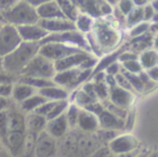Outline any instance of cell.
<instances>
[{
    "mask_svg": "<svg viewBox=\"0 0 158 157\" xmlns=\"http://www.w3.org/2000/svg\"><path fill=\"white\" fill-rule=\"evenodd\" d=\"M123 75L127 77L128 81L131 85L132 89H133L134 93H143L144 92V88H143V83L141 81L140 74H130V73H126L123 70H121Z\"/></svg>",
    "mask_w": 158,
    "mask_h": 157,
    "instance_id": "d6a6232c",
    "label": "cell"
},
{
    "mask_svg": "<svg viewBox=\"0 0 158 157\" xmlns=\"http://www.w3.org/2000/svg\"><path fill=\"white\" fill-rule=\"evenodd\" d=\"M68 104H69V102H68L67 100L55 102L52 107V109H51V112L49 113L48 117H47V120L53 119V118H56V117H59V116L63 115V114L65 113L66 108H67Z\"/></svg>",
    "mask_w": 158,
    "mask_h": 157,
    "instance_id": "e575fe53",
    "label": "cell"
},
{
    "mask_svg": "<svg viewBox=\"0 0 158 157\" xmlns=\"http://www.w3.org/2000/svg\"><path fill=\"white\" fill-rule=\"evenodd\" d=\"M107 148L114 156L138 150L140 148V142L138 138L132 133L120 132L107 144Z\"/></svg>",
    "mask_w": 158,
    "mask_h": 157,
    "instance_id": "ba28073f",
    "label": "cell"
},
{
    "mask_svg": "<svg viewBox=\"0 0 158 157\" xmlns=\"http://www.w3.org/2000/svg\"><path fill=\"white\" fill-rule=\"evenodd\" d=\"M141 22H143V8L134 7L125 18V25L127 28H131Z\"/></svg>",
    "mask_w": 158,
    "mask_h": 157,
    "instance_id": "1f68e13d",
    "label": "cell"
},
{
    "mask_svg": "<svg viewBox=\"0 0 158 157\" xmlns=\"http://www.w3.org/2000/svg\"><path fill=\"white\" fill-rule=\"evenodd\" d=\"M140 152H141V148H138V150L132 151V152H129V153H123V154L114 155L113 157H135Z\"/></svg>",
    "mask_w": 158,
    "mask_h": 157,
    "instance_id": "f907efd6",
    "label": "cell"
},
{
    "mask_svg": "<svg viewBox=\"0 0 158 157\" xmlns=\"http://www.w3.org/2000/svg\"><path fill=\"white\" fill-rule=\"evenodd\" d=\"M24 1H26L28 5H31V7H34L36 9L37 7H39V6L48 2V1H51V0H24Z\"/></svg>",
    "mask_w": 158,
    "mask_h": 157,
    "instance_id": "681fc988",
    "label": "cell"
},
{
    "mask_svg": "<svg viewBox=\"0 0 158 157\" xmlns=\"http://www.w3.org/2000/svg\"><path fill=\"white\" fill-rule=\"evenodd\" d=\"M139 63L141 64L143 70H147L157 66L158 64V53L157 50L154 48H149L139 53L138 57Z\"/></svg>",
    "mask_w": 158,
    "mask_h": 157,
    "instance_id": "7402d4cb",
    "label": "cell"
},
{
    "mask_svg": "<svg viewBox=\"0 0 158 157\" xmlns=\"http://www.w3.org/2000/svg\"><path fill=\"white\" fill-rule=\"evenodd\" d=\"M104 105H103V102H101V101L97 100V101H93L91 104H89L87 107H85V109H87L88 112H90V113L94 114L95 116H99L100 114L102 113V112L104 111Z\"/></svg>",
    "mask_w": 158,
    "mask_h": 157,
    "instance_id": "b9f144b4",
    "label": "cell"
},
{
    "mask_svg": "<svg viewBox=\"0 0 158 157\" xmlns=\"http://www.w3.org/2000/svg\"><path fill=\"white\" fill-rule=\"evenodd\" d=\"M79 112H80V107H78L76 104L74 103H69L65 111V118L67 120V124L69 126V129L74 130L76 129V125H77V120H78V116H79Z\"/></svg>",
    "mask_w": 158,
    "mask_h": 157,
    "instance_id": "4dcf8cb0",
    "label": "cell"
},
{
    "mask_svg": "<svg viewBox=\"0 0 158 157\" xmlns=\"http://www.w3.org/2000/svg\"><path fill=\"white\" fill-rule=\"evenodd\" d=\"M104 1H105V2H107L108 5H110L112 7H115L118 0H104Z\"/></svg>",
    "mask_w": 158,
    "mask_h": 157,
    "instance_id": "db71d44e",
    "label": "cell"
},
{
    "mask_svg": "<svg viewBox=\"0 0 158 157\" xmlns=\"http://www.w3.org/2000/svg\"><path fill=\"white\" fill-rule=\"evenodd\" d=\"M46 99L42 95H40L39 93H35L31 96H29L28 99H26L25 101H23L22 103H20L19 105V109L21 112H23L24 114H29L34 113L42 103L46 102Z\"/></svg>",
    "mask_w": 158,
    "mask_h": 157,
    "instance_id": "cb8c5ba5",
    "label": "cell"
},
{
    "mask_svg": "<svg viewBox=\"0 0 158 157\" xmlns=\"http://www.w3.org/2000/svg\"><path fill=\"white\" fill-rule=\"evenodd\" d=\"M36 12L39 20H53V19H65L61 12L59 5L55 0H51L36 8Z\"/></svg>",
    "mask_w": 158,
    "mask_h": 157,
    "instance_id": "e0dca14e",
    "label": "cell"
},
{
    "mask_svg": "<svg viewBox=\"0 0 158 157\" xmlns=\"http://www.w3.org/2000/svg\"><path fill=\"white\" fill-rule=\"evenodd\" d=\"M48 42H59V44L68 45V46H73L81 49V50L86 51V52L92 53L88 41H87L86 36L77 31H69L57 34H48V36L39 45L48 44Z\"/></svg>",
    "mask_w": 158,
    "mask_h": 157,
    "instance_id": "8992f818",
    "label": "cell"
},
{
    "mask_svg": "<svg viewBox=\"0 0 158 157\" xmlns=\"http://www.w3.org/2000/svg\"><path fill=\"white\" fill-rule=\"evenodd\" d=\"M0 22L5 23V21H3V18H2V14H1V13H0Z\"/></svg>",
    "mask_w": 158,
    "mask_h": 157,
    "instance_id": "9f6ffc18",
    "label": "cell"
},
{
    "mask_svg": "<svg viewBox=\"0 0 158 157\" xmlns=\"http://www.w3.org/2000/svg\"><path fill=\"white\" fill-rule=\"evenodd\" d=\"M149 26H151V23L144 22V21L134 25L133 27L129 28V37L131 39H133V38L140 37V36L144 35V34H146L149 31Z\"/></svg>",
    "mask_w": 158,
    "mask_h": 157,
    "instance_id": "d590c367",
    "label": "cell"
},
{
    "mask_svg": "<svg viewBox=\"0 0 158 157\" xmlns=\"http://www.w3.org/2000/svg\"><path fill=\"white\" fill-rule=\"evenodd\" d=\"M0 70H2V67H1V59H0Z\"/></svg>",
    "mask_w": 158,
    "mask_h": 157,
    "instance_id": "680465c9",
    "label": "cell"
},
{
    "mask_svg": "<svg viewBox=\"0 0 158 157\" xmlns=\"http://www.w3.org/2000/svg\"><path fill=\"white\" fill-rule=\"evenodd\" d=\"M22 42L15 26L5 24L0 28V59L5 57L18 48Z\"/></svg>",
    "mask_w": 158,
    "mask_h": 157,
    "instance_id": "52a82bcc",
    "label": "cell"
},
{
    "mask_svg": "<svg viewBox=\"0 0 158 157\" xmlns=\"http://www.w3.org/2000/svg\"><path fill=\"white\" fill-rule=\"evenodd\" d=\"M134 99H135V94L125 89H121L118 86L110 88L107 100L117 106L123 107L125 109H130L134 103Z\"/></svg>",
    "mask_w": 158,
    "mask_h": 157,
    "instance_id": "4fadbf2b",
    "label": "cell"
},
{
    "mask_svg": "<svg viewBox=\"0 0 158 157\" xmlns=\"http://www.w3.org/2000/svg\"><path fill=\"white\" fill-rule=\"evenodd\" d=\"M145 73H146V75L148 76V78L151 79V80H153L154 83H157L158 81V67L157 66H155V67L153 68H149V70H144Z\"/></svg>",
    "mask_w": 158,
    "mask_h": 157,
    "instance_id": "7dc6e473",
    "label": "cell"
},
{
    "mask_svg": "<svg viewBox=\"0 0 158 157\" xmlns=\"http://www.w3.org/2000/svg\"><path fill=\"white\" fill-rule=\"evenodd\" d=\"M37 135L34 133L27 132L25 135L23 147L21 151L20 157H35V141Z\"/></svg>",
    "mask_w": 158,
    "mask_h": 157,
    "instance_id": "83f0119b",
    "label": "cell"
},
{
    "mask_svg": "<svg viewBox=\"0 0 158 157\" xmlns=\"http://www.w3.org/2000/svg\"><path fill=\"white\" fill-rule=\"evenodd\" d=\"M99 128L100 126H99V120H98V116H95L94 114L88 112L87 109L80 108L78 120H77V125H76V130L80 131L82 133L93 134Z\"/></svg>",
    "mask_w": 158,
    "mask_h": 157,
    "instance_id": "5bb4252c",
    "label": "cell"
},
{
    "mask_svg": "<svg viewBox=\"0 0 158 157\" xmlns=\"http://www.w3.org/2000/svg\"><path fill=\"white\" fill-rule=\"evenodd\" d=\"M110 157H113V155H110Z\"/></svg>",
    "mask_w": 158,
    "mask_h": 157,
    "instance_id": "94428289",
    "label": "cell"
},
{
    "mask_svg": "<svg viewBox=\"0 0 158 157\" xmlns=\"http://www.w3.org/2000/svg\"><path fill=\"white\" fill-rule=\"evenodd\" d=\"M115 83H116V86H118L121 89H125V90H127V91H130V92H132V93H134L133 89H132L130 83L128 81L127 77H126L123 73H119V74H117L116 76H115Z\"/></svg>",
    "mask_w": 158,
    "mask_h": 157,
    "instance_id": "60d3db41",
    "label": "cell"
},
{
    "mask_svg": "<svg viewBox=\"0 0 158 157\" xmlns=\"http://www.w3.org/2000/svg\"><path fill=\"white\" fill-rule=\"evenodd\" d=\"M5 24V23H2V22H0V28H1V26H2V25Z\"/></svg>",
    "mask_w": 158,
    "mask_h": 157,
    "instance_id": "6f0895ef",
    "label": "cell"
},
{
    "mask_svg": "<svg viewBox=\"0 0 158 157\" xmlns=\"http://www.w3.org/2000/svg\"><path fill=\"white\" fill-rule=\"evenodd\" d=\"M55 73H56V70L54 67V62L38 53L31 60V62L23 70L20 76L35 77V78L51 79L52 80Z\"/></svg>",
    "mask_w": 158,
    "mask_h": 157,
    "instance_id": "5b68a950",
    "label": "cell"
},
{
    "mask_svg": "<svg viewBox=\"0 0 158 157\" xmlns=\"http://www.w3.org/2000/svg\"><path fill=\"white\" fill-rule=\"evenodd\" d=\"M9 155H10L9 153H5V152L1 153V152H0V157H10Z\"/></svg>",
    "mask_w": 158,
    "mask_h": 157,
    "instance_id": "11a10c76",
    "label": "cell"
},
{
    "mask_svg": "<svg viewBox=\"0 0 158 157\" xmlns=\"http://www.w3.org/2000/svg\"><path fill=\"white\" fill-rule=\"evenodd\" d=\"M38 24L48 34H57L64 32L76 31L73 22L66 19H53V20H39Z\"/></svg>",
    "mask_w": 158,
    "mask_h": 157,
    "instance_id": "2e32d148",
    "label": "cell"
},
{
    "mask_svg": "<svg viewBox=\"0 0 158 157\" xmlns=\"http://www.w3.org/2000/svg\"><path fill=\"white\" fill-rule=\"evenodd\" d=\"M40 45L31 42H21V45L15 48L11 53L1 59V67L7 74L18 79L31 60L38 54Z\"/></svg>",
    "mask_w": 158,
    "mask_h": 157,
    "instance_id": "7a4b0ae2",
    "label": "cell"
},
{
    "mask_svg": "<svg viewBox=\"0 0 158 157\" xmlns=\"http://www.w3.org/2000/svg\"><path fill=\"white\" fill-rule=\"evenodd\" d=\"M25 124H26L27 132L34 133L37 135L40 132L44 131L47 119L36 113H29L25 114Z\"/></svg>",
    "mask_w": 158,
    "mask_h": 157,
    "instance_id": "44dd1931",
    "label": "cell"
},
{
    "mask_svg": "<svg viewBox=\"0 0 158 157\" xmlns=\"http://www.w3.org/2000/svg\"><path fill=\"white\" fill-rule=\"evenodd\" d=\"M103 105L106 111H108L110 114L115 115L116 117L120 118V119H125L126 116H127L128 111H129V109H125V108H123V107H119V106H117V105L113 104V103H110L108 100L103 101Z\"/></svg>",
    "mask_w": 158,
    "mask_h": 157,
    "instance_id": "8d00e7d4",
    "label": "cell"
},
{
    "mask_svg": "<svg viewBox=\"0 0 158 157\" xmlns=\"http://www.w3.org/2000/svg\"><path fill=\"white\" fill-rule=\"evenodd\" d=\"M55 1H56L57 5H59L64 18H65L66 20L74 23L77 15L79 14V10L77 9V7L74 5V2H73L72 0H55Z\"/></svg>",
    "mask_w": 158,
    "mask_h": 157,
    "instance_id": "484cf974",
    "label": "cell"
},
{
    "mask_svg": "<svg viewBox=\"0 0 158 157\" xmlns=\"http://www.w3.org/2000/svg\"><path fill=\"white\" fill-rule=\"evenodd\" d=\"M57 141L46 131L37 134L35 141V157H57Z\"/></svg>",
    "mask_w": 158,
    "mask_h": 157,
    "instance_id": "30bf717a",
    "label": "cell"
},
{
    "mask_svg": "<svg viewBox=\"0 0 158 157\" xmlns=\"http://www.w3.org/2000/svg\"><path fill=\"white\" fill-rule=\"evenodd\" d=\"M132 3H133L134 7H139V8H143L145 5L148 3L147 0H131Z\"/></svg>",
    "mask_w": 158,
    "mask_h": 157,
    "instance_id": "816d5d0a",
    "label": "cell"
},
{
    "mask_svg": "<svg viewBox=\"0 0 158 157\" xmlns=\"http://www.w3.org/2000/svg\"><path fill=\"white\" fill-rule=\"evenodd\" d=\"M19 0H0V13L3 14L9 11Z\"/></svg>",
    "mask_w": 158,
    "mask_h": 157,
    "instance_id": "ee69618b",
    "label": "cell"
},
{
    "mask_svg": "<svg viewBox=\"0 0 158 157\" xmlns=\"http://www.w3.org/2000/svg\"><path fill=\"white\" fill-rule=\"evenodd\" d=\"M123 49H125L123 47H121V48H119V49H116V50L113 51V52H110L108 54L104 55L101 60H98L97 65H95L94 68L92 70V75L97 74V73H100V72H104V70H105L108 65H110V64L114 63V62L118 61L119 54L123 52ZM92 75H91V76H92Z\"/></svg>",
    "mask_w": 158,
    "mask_h": 157,
    "instance_id": "d4e9b609",
    "label": "cell"
},
{
    "mask_svg": "<svg viewBox=\"0 0 158 157\" xmlns=\"http://www.w3.org/2000/svg\"><path fill=\"white\" fill-rule=\"evenodd\" d=\"M18 33L23 42H31V44H40L48 36V33L40 26L38 23L29 25L18 26Z\"/></svg>",
    "mask_w": 158,
    "mask_h": 157,
    "instance_id": "7c38bea8",
    "label": "cell"
},
{
    "mask_svg": "<svg viewBox=\"0 0 158 157\" xmlns=\"http://www.w3.org/2000/svg\"><path fill=\"white\" fill-rule=\"evenodd\" d=\"M2 18L5 23L15 27L36 24L39 21L36 9L24 0H19L9 11L2 14Z\"/></svg>",
    "mask_w": 158,
    "mask_h": 157,
    "instance_id": "3957f363",
    "label": "cell"
},
{
    "mask_svg": "<svg viewBox=\"0 0 158 157\" xmlns=\"http://www.w3.org/2000/svg\"><path fill=\"white\" fill-rule=\"evenodd\" d=\"M93 101H97V100H93L91 96H89L86 92L82 91L81 88L79 87L74 91V95H73L72 102L70 103H74L78 107H80V108H85L89 104H91Z\"/></svg>",
    "mask_w": 158,
    "mask_h": 157,
    "instance_id": "f1b7e54d",
    "label": "cell"
},
{
    "mask_svg": "<svg viewBox=\"0 0 158 157\" xmlns=\"http://www.w3.org/2000/svg\"><path fill=\"white\" fill-rule=\"evenodd\" d=\"M110 152L107 148V146L101 145L90 157H110Z\"/></svg>",
    "mask_w": 158,
    "mask_h": 157,
    "instance_id": "bcb514c9",
    "label": "cell"
},
{
    "mask_svg": "<svg viewBox=\"0 0 158 157\" xmlns=\"http://www.w3.org/2000/svg\"><path fill=\"white\" fill-rule=\"evenodd\" d=\"M13 83H0V96L10 98Z\"/></svg>",
    "mask_w": 158,
    "mask_h": 157,
    "instance_id": "f6af8a7d",
    "label": "cell"
},
{
    "mask_svg": "<svg viewBox=\"0 0 158 157\" xmlns=\"http://www.w3.org/2000/svg\"><path fill=\"white\" fill-rule=\"evenodd\" d=\"M40 95H42L47 101H66L69 100V91L64 89L63 87H60L57 85H52L46 87L44 89H40L38 91Z\"/></svg>",
    "mask_w": 158,
    "mask_h": 157,
    "instance_id": "d6986e66",
    "label": "cell"
},
{
    "mask_svg": "<svg viewBox=\"0 0 158 157\" xmlns=\"http://www.w3.org/2000/svg\"><path fill=\"white\" fill-rule=\"evenodd\" d=\"M101 144L94 134L82 133L77 130V157H90Z\"/></svg>",
    "mask_w": 158,
    "mask_h": 157,
    "instance_id": "8fae6325",
    "label": "cell"
},
{
    "mask_svg": "<svg viewBox=\"0 0 158 157\" xmlns=\"http://www.w3.org/2000/svg\"><path fill=\"white\" fill-rule=\"evenodd\" d=\"M121 65V70L126 73H130V74H140L143 72L142 66L139 63L138 60H132V61L123 62L120 63Z\"/></svg>",
    "mask_w": 158,
    "mask_h": 157,
    "instance_id": "74e56055",
    "label": "cell"
},
{
    "mask_svg": "<svg viewBox=\"0 0 158 157\" xmlns=\"http://www.w3.org/2000/svg\"><path fill=\"white\" fill-rule=\"evenodd\" d=\"M92 70H81V68H72V70L56 72L53 77L55 85L63 87L66 90H74L79 88L86 81L90 80Z\"/></svg>",
    "mask_w": 158,
    "mask_h": 157,
    "instance_id": "277c9868",
    "label": "cell"
},
{
    "mask_svg": "<svg viewBox=\"0 0 158 157\" xmlns=\"http://www.w3.org/2000/svg\"><path fill=\"white\" fill-rule=\"evenodd\" d=\"M98 120H99L100 128L102 129H110V130H116L120 132L123 131V119L116 117L105 108L98 116Z\"/></svg>",
    "mask_w": 158,
    "mask_h": 157,
    "instance_id": "ac0fdd59",
    "label": "cell"
},
{
    "mask_svg": "<svg viewBox=\"0 0 158 157\" xmlns=\"http://www.w3.org/2000/svg\"><path fill=\"white\" fill-rule=\"evenodd\" d=\"M11 99L10 98H3L0 96V112L7 111L11 107Z\"/></svg>",
    "mask_w": 158,
    "mask_h": 157,
    "instance_id": "c3c4849f",
    "label": "cell"
},
{
    "mask_svg": "<svg viewBox=\"0 0 158 157\" xmlns=\"http://www.w3.org/2000/svg\"><path fill=\"white\" fill-rule=\"evenodd\" d=\"M8 135V109L0 112V142L5 143Z\"/></svg>",
    "mask_w": 158,
    "mask_h": 157,
    "instance_id": "f35d334b",
    "label": "cell"
},
{
    "mask_svg": "<svg viewBox=\"0 0 158 157\" xmlns=\"http://www.w3.org/2000/svg\"><path fill=\"white\" fill-rule=\"evenodd\" d=\"M90 38L87 37V41L92 52L93 46H97L98 50L102 52H113L116 50L117 45L120 41V34L115 26L108 21L102 20L101 18L95 19L92 31L89 33Z\"/></svg>",
    "mask_w": 158,
    "mask_h": 157,
    "instance_id": "6da1fadb",
    "label": "cell"
},
{
    "mask_svg": "<svg viewBox=\"0 0 158 157\" xmlns=\"http://www.w3.org/2000/svg\"><path fill=\"white\" fill-rule=\"evenodd\" d=\"M81 49L76 47L68 46V45L59 44V42H48V44L40 45L39 54L44 55V57L51 60L53 62H56L61 59L68 57L70 54H74L77 52H81Z\"/></svg>",
    "mask_w": 158,
    "mask_h": 157,
    "instance_id": "9c48e42d",
    "label": "cell"
},
{
    "mask_svg": "<svg viewBox=\"0 0 158 157\" xmlns=\"http://www.w3.org/2000/svg\"><path fill=\"white\" fill-rule=\"evenodd\" d=\"M37 90L34 89L33 87L26 85V83H20V81H15L12 86V91H11V99L13 102H15L16 104H20L23 101H25L26 99H28L29 96H31L33 94L37 93Z\"/></svg>",
    "mask_w": 158,
    "mask_h": 157,
    "instance_id": "ffe728a7",
    "label": "cell"
},
{
    "mask_svg": "<svg viewBox=\"0 0 158 157\" xmlns=\"http://www.w3.org/2000/svg\"><path fill=\"white\" fill-rule=\"evenodd\" d=\"M44 131L56 141L61 140L64 135L67 134L69 131V126H68L67 120L65 118V114L56 118H53V119L47 120Z\"/></svg>",
    "mask_w": 158,
    "mask_h": 157,
    "instance_id": "9a60e30c",
    "label": "cell"
},
{
    "mask_svg": "<svg viewBox=\"0 0 158 157\" xmlns=\"http://www.w3.org/2000/svg\"><path fill=\"white\" fill-rule=\"evenodd\" d=\"M147 1H148V2H151V1H153V0H147Z\"/></svg>",
    "mask_w": 158,
    "mask_h": 157,
    "instance_id": "91938a15",
    "label": "cell"
},
{
    "mask_svg": "<svg viewBox=\"0 0 158 157\" xmlns=\"http://www.w3.org/2000/svg\"><path fill=\"white\" fill-rule=\"evenodd\" d=\"M120 133V131H116V130H110V129H102L99 128L95 133L93 134L95 135L98 142H99L101 145L107 146V144L114 139L116 135H118Z\"/></svg>",
    "mask_w": 158,
    "mask_h": 157,
    "instance_id": "f546056e",
    "label": "cell"
},
{
    "mask_svg": "<svg viewBox=\"0 0 158 157\" xmlns=\"http://www.w3.org/2000/svg\"><path fill=\"white\" fill-rule=\"evenodd\" d=\"M149 152H145V151H141L140 153H139L138 155H136L135 157H147V155H148Z\"/></svg>",
    "mask_w": 158,
    "mask_h": 157,
    "instance_id": "f5cc1de1",
    "label": "cell"
},
{
    "mask_svg": "<svg viewBox=\"0 0 158 157\" xmlns=\"http://www.w3.org/2000/svg\"><path fill=\"white\" fill-rule=\"evenodd\" d=\"M115 7H116L117 10L126 18V16L131 12V10L134 8V6L131 0H118Z\"/></svg>",
    "mask_w": 158,
    "mask_h": 157,
    "instance_id": "ab89813d",
    "label": "cell"
},
{
    "mask_svg": "<svg viewBox=\"0 0 158 157\" xmlns=\"http://www.w3.org/2000/svg\"><path fill=\"white\" fill-rule=\"evenodd\" d=\"M92 81V80H91ZM94 85L95 94H97V99L101 102L106 101L108 99V93H110V88L105 83V80L103 81H92Z\"/></svg>",
    "mask_w": 158,
    "mask_h": 157,
    "instance_id": "836d02e7",
    "label": "cell"
},
{
    "mask_svg": "<svg viewBox=\"0 0 158 157\" xmlns=\"http://www.w3.org/2000/svg\"><path fill=\"white\" fill-rule=\"evenodd\" d=\"M94 20L92 16L88 15L86 13H81L79 12V14L77 15L76 20L74 22L75 28L77 32H79L82 35H88L89 33H91L92 31L93 24H94Z\"/></svg>",
    "mask_w": 158,
    "mask_h": 157,
    "instance_id": "603a6c76",
    "label": "cell"
},
{
    "mask_svg": "<svg viewBox=\"0 0 158 157\" xmlns=\"http://www.w3.org/2000/svg\"><path fill=\"white\" fill-rule=\"evenodd\" d=\"M16 81H20V83H26V85L33 87L34 89H36L37 91H39L40 89H44L46 87L49 86L54 85L53 80L51 79H44V78H35V77H24V76H20Z\"/></svg>",
    "mask_w": 158,
    "mask_h": 157,
    "instance_id": "4316f807",
    "label": "cell"
},
{
    "mask_svg": "<svg viewBox=\"0 0 158 157\" xmlns=\"http://www.w3.org/2000/svg\"><path fill=\"white\" fill-rule=\"evenodd\" d=\"M104 73H105L106 75H108V76H114L115 77L117 74L121 73V65H120V63H119L118 61L112 63L110 65H108L107 67L104 70Z\"/></svg>",
    "mask_w": 158,
    "mask_h": 157,
    "instance_id": "7bdbcfd3",
    "label": "cell"
}]
</instances>
